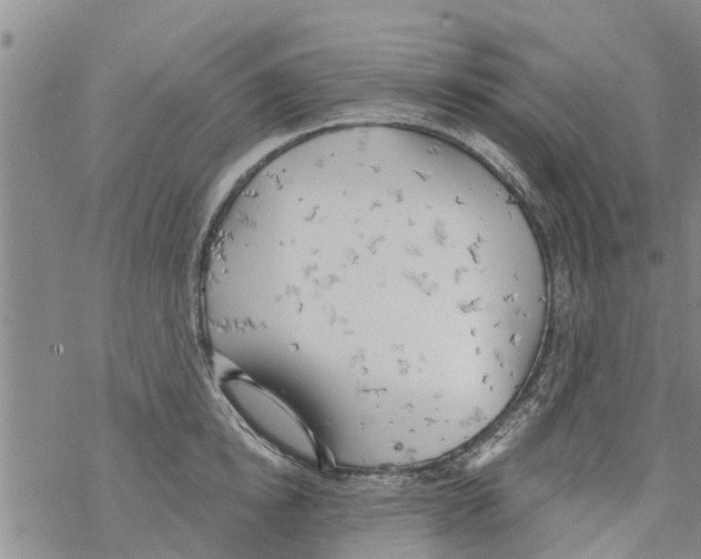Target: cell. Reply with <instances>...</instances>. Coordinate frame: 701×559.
I'll list each match as a JSON object with an SVG mask.
<instances>
[{"mask_svg":"<svg viewBox=\"0 0 701 559\" xmlns=\"http://www.w3.org/2000/svg\"><path fill=\"white\" fill-rule=\"evenodd\" d=\"M220 389L246 426L278 454L317 466L319 448L301 416L280 396L248 376H230Z\"/></svg>","mask_w":701,"mask_h":559,"instance_id":"obj_1","label":"cell"}]
</instances>
